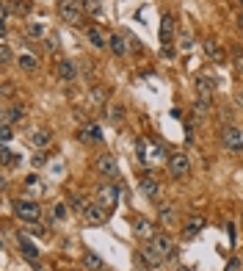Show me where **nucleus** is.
<instances>
[{"label":"nucleus","instance_id":"obj_13","mask_svg":"<svg viewBox=\"0 0 243 271\" xmlns=\"http://www.w3.org/2000/svg\"><path fill=\"white\" fill-rule=\"evenodd\" d=\"M205 56L210 58V61L221 64L224 61V47L218 44V42H213V39H207V42H205Z\"/></svg>","mask_w":243,"mask_h":271},{"label":"nucleus","instance_id":"obj_6","mask_svg":"<svg viewBox=\"0 0 243 271\" xmlns=\"http://www.w3.org/2000/svg\"><path fill=\"white\" fill-rule=\"evenodd\" d=\"M138 263H141V266H144V268H158V266H161V263H163V257L158 255V252L152 249V244H150V241H147V244H144V246H141V249H138Z\"/></svg>","mask_w":243,"mask_h":271},{"label":"nucleus","instance_id":"obj_37","mask_svg":"<svg viewBox=\"0 0 243 271\" xmlns=\"http://www.w3.org/2000/svg\"><path fill=\"white\" fill-rule=\"evenodd\" d=\"M108 114H111V119H114V122H122L124 119V108H122V105H114Z\"/></svg>","mask_w":243,"mask_h":271},{"label":"nucleus","instance_id":"obj_39","mask_svg":"<svg viewBox=\"0 0 243 271\" xmlns=\"http://www.w3.org/2000/svg\"><path fill=\"white\" fill-rule=\"evenodd\" d=\"M44 163H47V155H44V152H36V155H33V166H44Z\"/></svg>","mask_w":243,"mask_h":271},{"label":"nucleus","instance_id":"obj_10","mask_svg":"<svg viewBox=\"0 0 243 271\" xmlns=\"http://www.w3.org/2000/svg\"><path fill=\"white\" fill-rule=\"evenodd\" d=\"M171 39H174V17L163 14V20H161V44L169 47Z\"/></svg>","mask_w":243,"mask_h":271},{"label":"nucleus","instance_id":"obj_21","mask_svg":"<svg viewBox=\"0 0 243 271\" xmlns=\"http://www.w3.org/2000/svg\"><path fill=\"white\" fill-rule=\"evenodd\" d=\"M86 39L91 42V47H97V50H103V47H108V42H105V36L97 31V28H86Z\"/></svg>","mask_w":243,"mask_h":271},{"label":"nucleus","instance_id":"obj_11","mask_svg":"<svg viewBox=\"0 0 243 271\" xmlns=\"http://www.w3.org/2000/svg\"><path fill=\"white\" fill-rule=\"evenodd\" d=\"M138 186H141V194H144V197H150V199H155L158 191H161V188H158V180L152 177V174H144V177L138 180Z\"/></svg>","mask_w":243,"mask_h":271},{"label":"nucleus","instance_id":"obj_23","mask_svg":"<svg viewBox=\"0 0 243 271\" xmlns=\"http://www.w3.org/2000/svg\"><path fill=\"white\" fill-rule=\"evenodd\" d=\"M150 158H152V161H169V155H166V147L161 144V141H155V139L150 141Z\"/></svg>","mask_w":243,"mask_h":271},{"label":"nucleus","instance_id":"obj_33","mask_svg":"<svg viewBox=\"0 0 243 271\" xmlns=\"http://www.w3.org/2000/svg\"><path fill=\"white\" fill-rule=\"evenodd\" d=\"M9 20H11V6L9 3H3V6H0V25H9Z\"/></svg>","mask_w":243,"mask_h":271},{"label":"nucleus","instance_id":"obj_27","mask_svg":"<svg viewBox=\"0 0 243 271\" xmlns=\"http://www.w3.org/2000/svg\"><path fill=\"white\" fill-rule=\"evenodd\" d=\"M28 36L39 42V39H44V36H47V28L41 25V22H31V25H28Z\"/></svg>","mask_w":243,"mask_h":271},{"label":"nucleus","instance_id":"obj_26","mask_svg":"<svg viewBox=\"0 0 243 271\" xmlns=\"http://www.w3.org/2000/svg\"><path fill=\"white\" fill-rule=\"evenodd\" d=\"M31 144L39 147V150H44V147L50 144V133H47V130H36V133L31 136Z\"/></svg>","mask_w":243,"mask_h":271},{"label":"nucleus","instance_id":"obj_31","mask_svg":"<svg viewBox=\"0 0 243 271\" xmlns=\"http://www.w3.org/2000/svg\"><path fill=\"white\" fill-rule=\"evenodd\" d=\"M31 9H33V6L28 3V0H14V11H17V17H28V14H31Z\"/></svg>","mask_w":243,"mask_h":271},{"label":"nucleus","instance_id":"obj_4","mask_svg":"<svg viewBox=\"0 0 243 271\" xmlns=\"http://www.w3.org/2000/svg\"><path fill=\"white\" fill-rule=\"evenodd\" d=\"M94 166H97V172L103 174V177H116V174H119V163H116V158L111 155V152H103V155H97Z\"/></svg>","mask_w":243,"mask_h":271},{"label":"nucleus","instance_id":"obj_42","mask_svg":"<svg viewBox=\"0 0 243 271\" xmlns=\"http://www.w3.org/2000/svg\"><path fill=\"white\" fill-rule=\"evenodd\" d=\"M238 22H240V28H243V9H240V17H238Z\"/></svg>","mask_w":243,"mask_h":271},{"label":"nucleus","instance_id":"obj_15","mask_svg":"<svg viewBox=\"0 0 243 271\" xmlns=\"http://www.w3.org/2000/svg\"><path fill=\"white\" fill-rule=\"evenodd\" d=\"M20 252L33 263V266H36V260H39V249L33 246V241H28V238H25V235H20Z\"/></svg>","mask_w":243,"mask_h":271},{"label":"nucleus","instance_id":"obj_40","mask_svg":"<svg viewBox=\"0 0 243 271\" xmlns=\"http://www.w3.org/2000/svg\"><path fill=\"white\" fill-rule=\"evenodd\" d=\"M0 161H3V163H11V161H14V155H11L9 147H3V152H0Z\"/></svg>","mask_w":243,"mask_h":271},{"label":"nucleus","instance_id":"obj_1","mask_svg":"<svg viewBox=\"0 0 243 271\" xmlns=\"http://www.w3.org/2000/svg\"><path fill=\"white\" fill-rule=\"evenodd\" d=\"M58 14L67 25H80L83 22V3L80 0H61L58 6Z\"/></svg>","mask_w":243,"mask_h":271},{"label":"nucleus","instance_id":"obj_2","mask_svg":"<svg viewBox=\"0 0 243 271\" xmlns=\"http://www.w3.org/2000/svg\"><path fill=\"white\" fill-rule=\"evenodd\" d=\"M166 169H169V174L174 180H182L191 172V161H188L185 152H174V155H169V161H166Z\"/></svg>","mask_w":243,"mask_h":271},{"label":"nucleus","instance_id":"obj_29","mask_svg":"<svg viewBox=\"0 0 243 271\" xmlns=\"http://www.w3.org/2000/svg\"><path fill=\"white\" fill-rule=\"evenodd\" d=\"M83 263H86L91 271H100V268H103V260H100V255H94V252H86V255H83Z\"/></svg>","mask_w":243,"mask_h":271},{"label":"nucleus","instance_id":"obj_8","mask_svg":"<svg viewBox=\"0 0 243 271\" xmlns=\"http://www.w3.org/2000/svg\"><path fill=\"white\" fill-rule=\"evenodd\" d=\"M150 244H152V249H155L163 260H169L171 252H174V241H171L169 235H163V233H158L155 238H150Z\"/></svg>","mask_w":243,"mask_h":271},{"label":"nucleus","instance_id":"obj_24","mask_svg":"<svg viewBox=\"0 0 243 271\" xmlns=\"http://www.w3.org/2000/svg\"><path fill=\"white\" fill-rule=\"evenodd\" d=\"M17 67H20V69H25V72H33V69L39 67V61H36L33 56H28V53H22V56L17 58Z\"/></svg>","mask_w":243,"mask_h":271},{"label":"nucleus","instance_id":"obj_18","mask_svg":"<svg viewBox=\"0 0 243 271\" xmlns=\"http://www.w3.org/2000/svg\"><path fill=\"white\" fill-rule=\"evenodd\" d=\"M135 233H138L141 238H147V241L158 235V233H155V224H152V221H147V219H135Z\"/></svg>","mask_w":243,"mask_h":271},{"label":"nucleus","instance_id":"obj_5","mask_svg":"<svg viewBox=\"0 0 243 271\" xmlns=\"http://www.w3.org/2000/svg\"><path fill=\"white\" fill-rule=\"evenodd\" d=\"M221 144L227 147L229 152H240L243 150V133L238 127H224L221 130Z\"/></svg>","mask_w":243,"mask_h":271},{"label":"nucleus","instance_id":"obj_22","mask_svg":"<svg viewBox=\"0 0 243 271\" xmlns=\"http://www.w3.org/2000/svg\"><path fill=\"white\" fill-rule=\"evenodd\" d=\"M207 114H210V100H199L197 97V103H193V116H197V122L207 119Z\"/></svg>","mask_w":243,"mask_h":271},{"label":"nucleus","instance_id":"obj_7","mask_svg":"<svg viewBox=\"0 0 243 271\" xmlns=\"http://www.w3.org/2000/svg\"><path fill=\"white\" fill-rule=\"evenodd\" d=\"M83 221H86L88 227H100V224H105V205L91 202V205L86 208V213H83Z\"/></svg>","mask_w":243,"mask_h":271},{"label":"nucleus","instance_id":"obj_38","mask_svg":"<svg viewBox=\"0 0 243 271\" xmlns=\"http://www.w3.org/2000/svg\"><path fill=\"white\" fill-rule=\"evenodd\" d=\"M240 268H243L240 257H229V263H227V268H224V271H240Z\"/></svg>","mask_w":243,"mask_h":271},{"label":"nucleus","instance_id":"obj_28","mask_svg":"<svg viewBox=\"0 0 243 271\" xmlns=\"http://www.w3.org/2000/svg\"><path fill=\"white\" fill-rule=\"evenodd\" d=\"M80 139H83V141H103V133H100V127L88 125V127H83Z\"/></svg>","mask_w":243,"mask_h":271},{"label":"nucleus","instance_id":"obj_9","mask_svg":"<svg viewBox=\"0 0 243 271\" xmlns=\"http://www.w3.org/2000/svg\"><path fill=\"white\" fill-rule=\"evenodd\" d=\"M213 92H216V83H213L207 75H197V97L213 103Z\"/></svg>","mask_w":243,"mask_h":271},{"label":"nucleus","instance_id":"obj_17","mask_svg":"<svg viewBox=\"0 0 243 271\" xmlns=\"http://www.w3.org/2000/svg\"><path fill=\"white\" fill-rule=\"evenodd\" d=\"M158 221H161L163 227H171V224H174V208H171L169 202H161V205H158Z\"/></svg>","mask_w":243,"mask_h":271},{"label":"nucleus","instance_id":"obj_35","mask_svg":"<svg viewBox=\"0 0 243 271\" xmlns=\"http://www.w3.org/2000/svg\"><path fill=\"white\" fill-rule=\"evenodd\" d=\"M9 61H11V47L3 42L0 44V64H9Z\"/></svg>","mask_w":243,"mask_h":271},{"label":"nucleus","instance_id":"obj_19","mask_svg":"<svg viewBox=\"0 0 243 271\" xmlns=\"http://www.w3.org/2000/svg\"><path fill=\"white\" fill-rule=\"evenodd\" d=\"M202 227H205V219H202V216H191V219L185 221V227H182V233H185V238H193V235H197Z\"/></svg>","mask_w":243,"mask_h":271},{"label":"nucleus","instance_id":"obj_43","mask_svg":"<svg viewBox=\"0 0 243 271\" xmlns=\"http://www.w3.org/2000/svg\"><path fill=\"white\" fill-rule=\"evenodd\" d=\"M240 6H243V0H240Z\"/></svg>","mask_w":243,"mask_h":271},{"label":"nucleus","instance_id":"obj_25","mask_svg":"<svg viewBox=\"0 0 243 271\" xmlns=\"http://www.w3.org/2000/svg\"><path fill=\"white\" fill-rule=\"evenodd\" d=\"M80 3H83V11H86V14H91V17L103 14V3H100V0H80Z\"/></svg>","mask_w":243,"mask_h":271},{"label":"nucleus","instance_id":"obj_14","mask_svg":"<svg viewBox=\"0 0 243 271\" xmlns=\"http://www.w3.org/2000/svg\"><path fill=\"white\" fill-rule=\"evenodd\" d=\"M22 116H25V108H22V105H9V108L3 111V125H14V122H22Z\"/></svg>","mask_w":243,"mask_h":271},{"label":"nucleus","instance_id":"obj_34","mask_svg":"<svg viewBox=\"0 0 243 271\" xmlns=\"http://www.w3.org/2000/svg\"><path fill=\"white\" fill-rule=\"evenodd\" d=\"M67 205L64 202H56V208H53V216H56V221H61V219H67Z\"/></svg>","mask_w":243,"mask_h":271},{"label":"nucleus","instance_id":"obj_12","mask_svg":"<svg viewBox=\"0 0 243 271\" xmlns=\"http://www.w3.org/2000/svg\"><path fill=\"white\" fill-rule=\"evenodd\" d=\"M116 199H119V188H116V186H103V188H100V199H97L100 205L111 208V205H114Z\"/></svg>","mask_w":243,"mask_h":271},{"label":"nucleus","instance_id":"obj_32","mask_svg":"<svg viewBox=\"0 0 243 271\" xmlns=\"http://www.w3.org/2000/svg\"><path fill=\"white\" fill-rule=\"evenodd\" d=\"M69 208H72V210H78V213L83 216V213H86V208H88V205H86V199H83V197H72V199H69Z\"/></svg>","mask_w":243,"mask_h":271},{"label":"nucleus","instance_id":"obj_3","mask_svg":"<svg viewBox=\"0 0 243 271\" xmlns=\"http://www.w3.org/2000/svg\"><path fill=\"white\" fill-rule=\"evenodd\" d=\"M14 213L20 216L22 221H39V216H41V208H39V202L36 199H17L14 202Z\"/></svg>","mask_w":243,"mask_h":271},{"label":"nucleus","instance_id":"obj_36","mask_svg":"<svg viewBox=\"0 0 243 271\" xmlns=\"http://www.w3.org/2000/svg\"><path fill=\"white\" fill-rule=\"evenodd\" d=\"M0 139H3V144H9V141L14 139V130H11V125H3V127H0Z\"/></svg>","mask_w":243,"mask_h":271},{"label":"nucleus","instance_id":"obj_41","mask_svg":"<svg viewBox=\"0 0 243 271\" xmlns=\"http://www.w3.org/2000/svg\"><path fill=\"white\" fill-rule=\"evenodd\" d=\"M235 67H238V72H243V56H238V61H235Z\"/></svg>","mask_w":243,"mask_h":271},{"label":"nucleus","instance_id":"obj_16","mask_svg":"<svg viewBox=\"0 0 243 271\" xmlns=\"http://www.w3.org/2000/svg\"><path fill=\"white\" fill-rule=\"evenodd\" d=\"M108 47H111V53H114V56H124V53H127V39L124 36H119V33H111L108 36Z\"/></svg>","mask_w":243,"mask_h":271},{"label":"nucleus","instance_id":"obj_30","mask_svg":"<svg viewBox=\"0 0 243 271\" xmlns=\"http://www.w3.org/2000/svg\"><path fill=\"white\" fill-rule=\"evenodd\" d=\"M135 152H138V161L147 166V163H150V152H147V141L144 139H135Z\"/></svg>","mask_w":243,"mask_h":271},{"label":"nucleus","instance_id":"obj_20","mask_svg":"<svg viewBox=\"0 0 243 271\" xmlns=\"http://www.w3.org/2000/svg\"><path fill=\"white\" fill-rule=\"evenodd\" d=\"M75 75H78V69H75V64L72 61H58V78L61 80H75Z\"/></svg>","mask_w":243,"mask_h":271},{"label":"nucleus","instance_id":"obj_44","mask_svg":"<svg viewBox=\"0 0 243 271\" xmlns=\"http://www.w3.org/2000/svg\"><path fill=\"white\" fill-rule=\"evenodd\" d=\"M100 271H105V268H100Z\"/></svg>","mask_w":243,"mask_h":271}]
</instances>
